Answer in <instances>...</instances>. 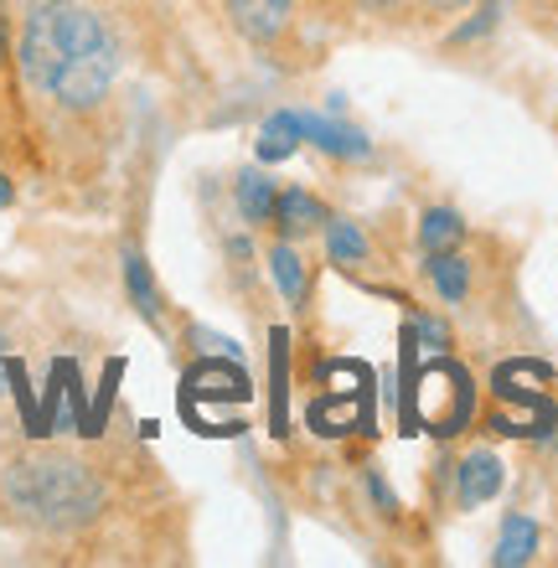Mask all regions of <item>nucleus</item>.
Listing matches in <instances>:
<instances>
[{
  "instance_id": "f257e3e1",
  "label": "nucleus",
  "mask_w": 558,
  "mask_h": 568,
  "mask_svg": "<svg viewBox=\"0 0 558 568\" xmlns=\"http://www.w3.org/2000/svg\"><path fill=\"white\" fill-rule=\"evenodd\" d=\"M21 73L62 109H93L114 89L120 47L93 11L73 0H47L21 31Z\"/></svg>"
},
{
  "instance_id": "f03ea898",
  "label": "nucleus",
  "mask_w": 558,
  "mask_h": 568,
  "mask_svg": "<svg viewBox=\"0 0 558 568\" xmlns=\"http://www.w3.org/2000/svg\"><path fill=\"white\" fill-rule=\"evenodd\" d=\"M0 511L31 532H78L104 511V480L62 449H31L0 470Z\"/></svg>"
},
{
  "instance_id": "7ed1b4c3",
  "label": "nucleus",
  "mask_w": 558,
  "mask_h": 568,
  "mask_svg": "<svg viewBox=\"0 0 558 568\" xmlns=\"http://www.w3.org/2000/svg\"><path fill=\"white\" fill-rule=\"evenodd\" d=\"M233 27L248 37V42H274L290 31V16H295V0H223Z\"/></svg>"
},
{
  "instance_id": "20e7f679",
  "label": "nucleus",
  "mask_w": 558,
  "mask_h": 568,
  "mask_svg": "<svg viewBox=\"0 0 558 568\" xmlns=\"http://www.w3.org/2000/svg\"><path fill=\"white\" fill-rule=\"evenodd\" d=\"M497 491H501V460L497 455H491V449L466 455L460 470H455V496H460V507H481V501H491Z\"/></svg>"
},
{
  "instance_id": "39448f33",
  "label": "nucleus",
  "mask_w": 558,
  "mask_h": 568,
  "mask_svg": "<svg viewBox=\"0 0 558 568\" xmlns=\"http://www.w3.org/2000/svg\"><path fill=\"white\" fill-rule=\"evenodd\" d=\"M305 140H316V150L342 155V161H363V155H373V145H367L363 130L336 124V120H326V114H305Z\"/></svg>"
},
{
  "instance_id": "423d86ee",
  "label": "nucleus",
  "mask_w": 558,
  "mask_h": 568,
  "mask_svg": "<svg viewBox=\"0 0 558 568\" xmlns=\"http://www.w3.org/2000/svg\"><path fill=\"white\" fill-rule=\"evenodd\" d=\"M301 145H305V114L280 109V114L264 120V130H258V161H290Z\"/></svg>"
},
{
  "instance_id": "0eeeda50",
  "label": "nucleus",
  "mask_w": 558,
  "mask_h": 568,
  "mask_svg": "<svg viewBox=\"0 0 558 568\" xmlns=\"http://www.w3.org/2000/svg\"><path fill=\"white\" fill-rule=\"evenodd\" d=\"M532 554H538V523L532 517H523V511H513L507 523H501V538H497V568H517V564H532Z\"/></svg>"
},
{
  "instance_id": "6e6552de",
  "label": "nucleus",
  "mask_w": 558,
  "mask_h": 568,
  "mask_svg": "<svg viewBox=\"0 0 558 568\" xmlns=\"http://www.w3.org/2000/svg\"><path fill=\"white\" fill-rule=\"evenodd\" d=\"M270 223H280V233H285V239H301V233H311V227L321 223V202L311 192H280Z\"/></svg>"
},
{
  "instance_id": "1a4fd4ad",
  "label": "nucleus",
  "mask_w": 558,
  "mask_h": 568,
  "mask_svg": "<svg viewBox=\"0 0 558 568\" xmlns=\"http://www.w3.org/2000/svg\"><path fill=\"white\" fill-rule=\"evenodd\" d=\"M274 202H280V186H274L264 171H243L239 176V212L248 223H270Z\"/></svg>"
},
{
  "instance_id": "9d476101",
  "label": "nucleus",
  "mask_w": 558,
  "mask_h": 568,
  "mask_svg": "<svg viewBox=\"0 0 558 568\" xmlns=\"http://www.w3.org/2000/svg\"><path fill=\"white\" fill-rule=\"evenodd\" d=\"M460 233H466V223H460V212H450V207L424 212V223H419V243H424V254H450L455 243H460Z\"/></svg>"
},
{
  "instance_id": "9b49d317",
  "label": "nucleus",
  "mask_w": 558,
  "mask_h": 568,
  "mask_svg": "<svg viewBox=\"0 0 558 568\" xmlns=\"http://www.w3.org/2000/svg\"><path fill=\"white\" fill-rule=\"evenodd\" d=\"M270 274H274V284H280V295H285L290 305H301L305 300V264H301V254H295L290 243L270 248Z\"/></svg>"
},
{
  "instance_id": "f8f14e48",
  "label": "nucleus",
  "mask_w": 558,
  "mask_h": 568,
  "mask_svg": "<svg viewBox=\"0 0 558 568\" xmlns=\"http://www.w3.org/2000/svg\"><path fill=\"white\" fill-rule=\"evenodd\" d=\"M429 284L445 300H466L470 290V264L460 254H429Z\"/></svg>"
},
{
  "instance_id": "ddd939ff",
  "label": "nucleus",
  "mask_w": 558,
  "mask_h": 568,
  "mask_svg": "<svg viewBox=\"0 0 558 568\" xmlns=\"http://www.w3.org/2000/svg\"><path fill=\"white\" fill-rule=\"evenodd\" d=\"M124 284H130V300H135V311L145 321L161 315V295H155V280H151V264L140 254H124Z\"/></svg>"
},
{
  "instance_id": "4468645a",
  "label": "nucleus",
  "mask_w": 558,
  "mask_h": 568,
  "mask_svg": "<svg viewBox=\"0 0 558 568\" xmlns=\"http://www.w3.org/2000/svg\"><path fill=\"white\" fill-rule=\"evenodd\" d=\"M326 243H332V258H336V264H363V258H367L363 227L347 223V217H332V223H326Z\"/></svg>"
},
{
  "instance_id": "2eb2a0df",
  "label": "nucleus",
  "mask_w": 558,
  "mask_h": 568,
  "mask_svg": "<svg viewBox=\"0 0 558 568\" xmlns=\"http://www.w3.org/2000/svg\"><path fill=\"white\" fill-rule=\"evenodd\" d=\"M497 16H501V0H486L481 21H470V27H460V31H455V42H470V37H481V31H491V27H497Z\"/></svg>"
},
{
  "instance_id": "dca6fc26",
  "label": "nucleus",
  "mask_w": 558,
  "mask_h": 568,
  "mask_svg": "<svg viewBox=\"0 0 558 568\" xmlns=\"http://www.w3.org/2000/svg\"><path fill=\"white\" fill-rule=\"evenodd\" d=\"M11 202H16V186H11V176L0 171V207H11Z\"/></svg>"
},
{
  "instance_id": "f3484780",
  "label": "nucleus",
  "mask_w": 558,
  "mask_h": 568,
  "mask_svg": "<svg viewBox=\"0 0 558 568\" xmlns=\"http://www.w3.org/2000/svg\"><path fill=\"white\" fill-rule=\"evenodd\" d=\"M424 6H439V11H450V6H460V0H424Z\"/></svg>"
},
{
  "instance_id": "a211bd4d",
  "label": "nucleus",
  "mask_w": 558,
  "mask_h": 568,
  "mask_svg": "<svg viewBox=\"0 0 558 568\" xmlns=\"http://www.w3.org/2000/svg\"><path fill=\"white\" fill-rule=\"evenodd\" d=\"M0 58H6V16H0Z\"/></svg>"
},
{
  "instance_id": "6ab92c4d",
  "label": "nucleus",
  "mask_w": 558,
  "mask_h": 568,
  "mask_svg": "<svg viewBox=\"0 0 558 568\" xmlns=\"http://www.w3.org/2000/svg\"><path fill=\"white\" fill-rule=\"evenodd\" d=\"M367 6H393V0H367Z\"/></svg>"
}]
</instances>
